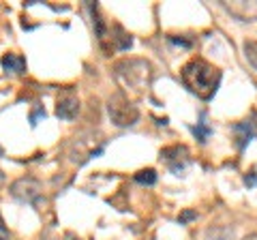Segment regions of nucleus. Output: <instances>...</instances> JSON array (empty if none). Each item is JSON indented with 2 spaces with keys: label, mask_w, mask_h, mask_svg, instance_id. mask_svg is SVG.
Segmentation results:
<instances>
[{
  "label": "nucleus",
  "mask_w": 257,
  "mask_h": 240,
  "mask_svg": "<svg viewBox=\"0 0 257 240\" xmlns=\"http://www.w3.org/2000/svg\"><path fill=\"white\" fill-rule=\"evenodd\" d=\"M182 84L199 99H210L221 82V71L204 58H193L180 71Z\"/></svg>",
  "instance_id": "obj_1"
},
{
  "label": "nucleus",
  "mask_w": 257,
  "mask_h": 240,
  "mask_svg": "<svg viewBox=\"0 0 257 240\" xmlns=\"http://www.w3.org/2000/svg\"><path fill=\"white\" fill-rule=\"evenodd\" d=\"M116 77L126 90L142 92L150 82V65L146 60H120L116 65Z\"/></svg>",
  "instance_id": "obj_2"
},
{
  "label": "nucleus",
  "mask_w": 257,
  "mask_h": 240,
  "mask_svg": "<svg viewBox=\"0 0 257 240\" xmlns=\"http://www.w3.org/2000/svg\"><path fill=\"white\" fill-rule=\"evenodd\" d=\"M107 111H109L111 123H114L116 127L135 125V120L140 118L138 107H135L122 92H116L114 97H109V101H107Z\"/></svg>",
  "instance_id": "obj_3"
},
{
  "label": "nucleus",
  "mask_w": 257,
  "mask_h": 240,
  "mask_svg": "<svg viewBox=\"0 0 257 240\" xmlns=\"http://www.w3.org/2000/svg\"><path fill=\"white\" fill-rule=\"evenodd\" d=\"M41 182H39L37 178H30V176H26V178H20L15 180L11 185V195L15 199H20V202H37V197L41 195Z\"/></svg>",
  "instance_id": "obj_4"
},
{
  "label": "nucleus",
  "mask_w": 257,
  "mask_h": 240,
  "mask_svg": "<svg viewBox=\"0 0 257 240\" xmlns=\"http://www.w3.org/2000/svg\"><path fill=\"white\" fill-rule=\"evenodd\" d=\"M77 111H79V99H77V94L71 90V88L62 90L58 101H56V116L62 118V120H73L77 116Z\"/></svg>",
  "instance_id": "obj_5"
},
{
  "label": "nucleus",
  "mask_w": 257,
  "mask_h": 240,
  "mask_svg": "<svg viewBox=\"0 0 257 240\" xmlns=\"http://www.w3.org/2000/svg\"><path fill=\"white\" fill-rule=\"evenodd\" d=\"M161 159L170 165V170L174 174H182L184 167L189 165V150L184 146H170V148H163L161 150Z\"/></svg>",
  "instance_id": "obj_6"
},
{
  "label": "nucleus",
  "mask_w": 257,
  "mask_h": 240,
  "mask_svg": "<svg viewBox=\"0 0 257 240\" xmlns=\"http://www.w3.org/2000/svg\"><path fill=\"white\" fill-rule=\"evenodd\" d=\"M255 131H257V123H253V120H242V123L234 125V135H236L238 150L246 148V144L255 138Z\"/></svg>",
  "instance_id": "obj_7"
},
{
  "label": "nucleus",
  "mask_w": 257,
  "mask_h": 240,
  "mask_svg": "<svg viewBox=\"0 0 257 240\" xmlns=\"http://www.w3.org/2000/svg\"><path fill=\"white\" fill-rule=\"evenodd\" d=\"M0 65H3V69L7 73H24V71H26V58L20 54H15V52H9V54L3 56Z\"/></svg>",
  "instance_id": "obj_8"
},
{
  "label": "nucleus",
  "mask_w": 257,
  "mask_h": 240,
  "mask_svg": "<svg viewBox=\"0 0 257 240\" xmlns=\"http://www.w3.org/2000/svg\"><path fill=\"white\" fill-rule=\"evenodd\" d=\"M242 50H244V58L248 60V65L257 71V41L246 39V41L242 43Z\"/></svg>",
  "instance_id": "obj_9"
},
{
  "label": "nucleus",
  "mask_w": 257,
  "mask_h": 240,
  "mask_svg": "<svg viewBox=\"0 0 257 240\" xmlns=\"http://www.w3.org/2000/svg\"><path fill=\"white\" fill-rule=\"evenodd\" d=\"M135 182H140V185H155L157 182V172L155 170H140L135 174Z\"/></svg>",
  "instance_id": "obj_10"
},
{
  "label": "nucleus",
  "mask_w": 257,
  "mask_h": 240,
  "mask_svg": "<svg viewBox=\"0 0 257 240\" xmlns=\"http://www.w3.org/2000/svg\"><path fill=\"white\" fill-rule=\"evenodd\" d=\"M191 131H193V135H195V138L199 140V142H206L208 138H210V133H212V129L208 125H204V123H197L195 127H191Z\"/></svg>",
  "instance_id": "obj_11"
},
{
  "label": "nucleus",
  "mask_w": 257,
  "mask_h": 240,
  "mask_svg": "<svg viewBox=\"0 0 257 240\" xmlns=\"http://www.w3.org/2000/svg\"><path fill=\"white\" fill-rule=\"evenodd\" d=\"M193 219H197V212L195 210H184L178 217V223H180V225H184L187 221H193Z\"/></svg>",
  "instance_id": "obj_12"
},
{
  "label": "nucleus",
  "mask_w": 257,
  "mask_h": 240,
  "mask_svg": "<svg viewBox=\"0 0 257 240\" xmlns=\"http://www.w3.org/2000/svg\"><path fill=\"white\" fill-rule=\"evenodd\" d=\"M167 39H170V43L182 45V47H191V45H193V41H187V39H182V37H176V35H170Z\"/></svg>",
  "instance_id": "obj_13"
},
{
  "label": "nucleus",
  "mask_w": 257,
  "mask_h": 240,
  "mask_svg": "<svg viewBox=\"0 0 257 240\" xmlns=\"http://www.w3.org/2000/svg\"><path fill=\"white\" fill-rule=\"evenodd\" d=\"M0 240H11V236H9V229H7L5 221H3V214H0Z\"/></svg>",
  "instance_id": "obj_14"
},
{
  "label": "nucleus",
  "mask_w": 257,
  "mask_h": 240,
  "mask_svg": "<svg viewBox=\"0 0 257 240\" xmlns=\"http://www.w3.org/2000/svg\"><path fill=\"white\" fill-rule=\"evenodd\" d=\"M244 182H246V185H248V187H253V185H257V174H255V172H251V176H248V174H246V176H244Z\"/></svg>",
  "instance_id": "obj_15"
},
{
  "label": "nucleus",
  "mask_w": 257,
  "mask_h": 240,
  "mask_svg": "<svg viewBox=\"0 0 257 240\" xmlns=\"http://www.w3.org/2000/svg\"><path fill=\"white\" fill-rule=\"evenodd\" d=\"M242 240H257V234H251V236H246V238H242Z\"/></svg>",
  "instance_id": "obj_16"
},
{
  "label": "nucleus",
  "mask_w": 257,
  "mask_h": 240,
  "mask_svg": "<svg viewBox=\"0 0 257 240\" xmlns=\"http://www.w3.org/2000/svg\"><path fill=\"white\" fill-rule=\"evenodd\" d=\"M0 153H3V150H0Z\"/></svg>",
  "instance_id": "obj_17"
}]
</instances>
